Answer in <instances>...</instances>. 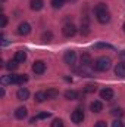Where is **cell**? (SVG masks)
<instances>
[{
    "mask_svg": "<svg viewBox=\"0 0 125 127\" xmlns=\"http://www.w3.org/2000/svg\"><path fill=\"white\" fill-rule=\"evenodd\" d=\"M112 65L110 58H106V56H102V58H97L93 62V68L99 72H103V71H107Z\"/></svg>",
    "mask_w": 125,
    "mask_h": 127,
    "instance_id": "1",
    "label": "cell"
},
{
    "mask_svg": "<svg viewBox=\"0 0 125 127\" xmlns=\"http://www.w3.org/2000/svg\"><path fill=\"white\" fill-rule=\"evenodd\" d=\"M71 120H72L74 124H81L83 120H84V111H83L81 108H77L75 111H72V114H71Z\"/></svg>",
    "mask_w": 125,
    "mask_h": 127,
    "instance_id": "2",
    "label": "cell"
},
{
    "mask_svg": "<svg viewBox=\"0 0 125 127\" xmlns=\"http://www.w3.org/2000/svg\"><path fill=\"white\" fill-rule=\"evenodd\" d=\"M63 61H65L66 65L72 66L74 64L77 62V53H75L74 50H66V52H65V55H63Z\"/></svg>",
    "mask_w": 125,
    "mask_h": 127,
    "instance_id": "3",
    "label": "cell"
},
{
    "mask_svg": "<svg viewBox=\"0 0 125 127\" xmlns=\"http://www.w3.org/2000/svg\"><path fill=\"white\" fill-rule=\"evenodd\" d=\"M62 32L65 37H74L77 34V27L74 24H65L62 28Z\"/></svg>",
    "mask_w": 125,
    "mask_h": 127,
    "instance_id": "4",
    "label": "cell"
},
{
    "mask_svg": "<svg viewBox=\"0 0 125 127\" xmlns=\"http://www.w3.org/2000/svg\"><path fill=\"white\" fill-rule=\"evenodd\" d=\"M16 32H18L19 35H28V34L31 32V25H30L28 22H22V24H19Z\"/></svg>",
    "mask_w": 125,
    "mask_h": 127,
    "instance_id": "5",
    "label": "cell"
},
{
    "mask_svg": "<svg viewBox=\"0 0 125 127\" xmlns=\"http://www.w3.org/2000/svg\"><path fill=\"white\" fill-rule=\"evenodd\" d=\"M32 71L35 74H43L46 71V64L43 62V61H35V62L32 64Z\"/></svg>",
    "mask_w": 125,
    "mask_h": 127,
    "instance_id": "6",
    "label": "cell"
},
{
    "mask_svg": "<svg viewBox=\"0 0 125 127\" xmlns=\"http://www.w3.org/2000/svg\"><path fill=\"white\" fill-rule=\"evenodd\" d=\"M96 16H97V21H99L100 24H107V22L110 21V13H109V10L100 12V13H97Z\"/></svg>",
    "mask_w": 125,
    "mask_h": 127,
    "instance_id": "7",
    "label": "cell"
},
{
    "mask_svg": "<svg viewBox=\"0 0 125 127\" xmlns=\"http://www.w3.org/2000/svg\"><path fill=\"white\" fill-rule=\"evenodd\" d=\"M25 81H28V75H27V74L12 75V84H24Z\"/></svg>",
    "mask_w": 125,
    "mask_h": 127,
    "instance_id": "8",
    "label": "cell"
},
{
    "mask_svg": "<svg viewBox=\"0 0 125 127\" xmlns=\"http://www.w3.org/2000/svg\"><path fill=\"white\" fill-rule=\"evenodd\" d=\"M115 75L119 78H125V62H119L115 65Z\"/></svg>",
    "mask_w": 125,
    "mask_h": 127,
    "instance_id": "9",
    "label": "cell"
},
{
    "mask_svg": "<svg viewBox=\"0 0 125 127\" xmlns=\"http://www.w3.org/2000/svg\"><path fill=\"white\" fill-rule=\"evenodd\" d=\"M93 65V59H91V55L90 53H83L81 55V66H91Z\"/></svg>",
    "mask_w": 125,
    "mask_h": 127,
    "instance_id": "10",
    "label": "cell"
},
{
    "mask_svg": "<svg viewBox=\"0 0 125 127\" xmlns=\"http://www.w3.org/2000/svg\"><path fill=\"white\" fill-rule=\"evenodd\" d=\"M16 97H18L19 100H25V99H28V97H30V90H28L27 87H21V89H18V92H16Z\"/></svg>",
    "mask_w": 125,
    "mask_h": 127,
    "instance_id": "11",
    "label": "cell"
},
{
    "mask_svg": "<svg viewBox=\"0 0 125 127\" xmlns=\"http://www.w3.org/2000/svg\"><path fill=\"white\" fill-rule=\"evenodd\" d=\"M100 97H102V99H104V100H112V99H113V90H112V89H109V87H106V89L100 90Z\"/></svg>",
    "mask_w": 125,
    "mask_h": 127,
    "instance_id": "12",
    "label": "cell"
},
{
    "mask_svg": "<svg viewBox=\"0 0 125 127\" xmlns=\"http://www.w3.org/2000/svg\"><path fill=\"white\" fill-rule=\"evenodd\" d=\"M15 61L18 64H24L27 61V52H25V50H18V52L15 53Z\"/></svg>",
    "mask_w": 125,
    "mask_h": 127,
    "instance_id": "13",
    "label": "cell"
},
{
    "mask_svg": "<svg viewBox=\"0 0 125 127\" xmlns=\"http://www.w3.org/2000/svg\"><path fill=\"white\" fill-rule=\"evenodd\" d=\"M27 115H28V111H27V108H25V106H19V108L15 111V117H16V118H19V120H24Z\"/></svg>",
    "mask_w": 125,
    "mask_h": 127,
    "instance_id": "14",
    "label": "cell"
},
{
    "mask_svg": "<svg viewBox=\"0 0 125 127\" xmlns=\"http://www.w3.org/2000/svg\"><path fill=\"white\" fill-rule=\"evenodd\" d=\"M81 34H83V35L90 34V25H88V18H87V16H84V19H83V22H81Z\"/></svg>",
    "mask_w": 125,
    "mask_h": 127,
    "instance_id": "15",
    "label": "cell"
},
{
    "mask_svg": "<svg viewBox=\"0 0 125 127\" xmlns=\"http://www.w3.org/2000/svg\"><path fill=\"white\" fill-rule=\"evenodd\" d=\"M30 6H31L32 10H41L43 6H44V1L43 0H31L30 1Z\"/></svg>",
    "mask_w": 125,
    "mask_h": 127,
    "instance_id": "16",
    "label": "cell"
},
{
    "mask_svg": "<svg viewBox=\"0 0 125 127\" xmlns=\"http://www.w3.org/2000/svg\"><path fill=\"white\" fill-rule=\"evenodd\" d=\"M90 109H91L93 112H96V114H97V112H100V111L103 109V103H102L100 100H94V102H91V103H90Z\"/></svg>",
    "mask_w": 125,
    "mask_h": 127,
    "instance_id": "17",
    "label": "cell"
},
{
    "mask_svg": "<svg viewBox=\"0 0 125 127\" xmlns=\"http://www.w3.org/2000/svg\"><path fill=\"white\" fill-rule=\"evenodd\" d=\"M46 96H47V99H55V97H58L59 96V90H56V89H47L46 90Z\"/></svg>",
    "mask_w": 125,
    "mask_h": 127,
    "instance_id": "18",
    "label": "cell"
},
{
    "mask_svg": "<svg viewBox=\"0 0 125 127\" xmlns=\"http://www.w3.org/2000/svg\"><path fill=\"white\" fill-rule=\"evenodd\" d=\"M63 96H65L68 100H75V99L78 97V93H77L75 90H66V92L63 93Z\"/></svg>",
    "mask_w": 125,
    "mask_h": 127,
    "instance_id": "19",
    "label": "cell"
},
{
    "mask_svg": "<svg viewBox=\"0 0 125 127\" xmlns=\"http://www.w3.org/2000/svg\"><path fill=\"white\" fill-rule=\"evenodd\" d=\"M104 10H107V6H106L104 3H99V4L94 6V13H96V15L100 13V12H104Z\"/></svg>",
    "mask_w": 125,
    "mask_h": 127,
    "instance_id": "20",
    "label": "cell"
},
{
    "mask_svg": "<svg viewBox=\"0 0 125 127\" xmlns=\"http://www.w3.org/2000/svg\"><path fill=\"white\" fill-rule=\"evenodd\" d=\"M46 99H47L46 92H37V93H35V100H37V102H40V103H41V102H44Z\"/></svg>",
    "mask_w": 125,
    "mask_h": 127,
    "instance_id": "21",
    "label": "cell"
},
{
    "mask_svg": "<svg viewBox=\"0 0 125 127\" xmlns=\"http://www.w3.org/2000/svg\"><path fill=\"white\" fill-rule=\"evenodd\" d=\"M94 49H113V46L109 43H96Z\"/></svg>",
    "mask_w": 125,
    "mask_h": 127,
    "instance_id": "22",
    "label": "cell"
},
{
    "mask_svg": "<svg viewBox=\"0 0 125 127\" xmlns=\"http://www.w3.org/2000/svg\"><path fill=\"white\" fill-rule=\"evenodd\" d=\"M6 68L9 69V71H15L16 68H18V62L13 59V61H9V62L6 64Z\"/></svg>",
    "mask_w": 125,
    "mask_h": 127,
    "instance_id": "23",
    "label": "cell"
},
{
    "mask_svg": "<svg viewBox=\"0 0 125 127\" xmlns=\"http://www.w3.org/2000/svg\"><path fill=\"white\" fill-rule=\"evenodd\" d=\"M52 32L50 31H46V32H43V35H41V40L44 41V43H49V41H52Z\"/></svg>",
    "mask_w": 125,
    "mask_h": 127,
    "instance_id": "24",
    "label": "cell"
},
{
    "mask_svg": "<svg viewBox=\"0 0 125 127\" xmlns=\"http://www.w3.org/2000/svg\"><path fill=\"white\" fill-rule=\"evenodd\" d=\"M50 3H52L53 9H61L63 6V3H65V0H52Z\"/></svg>",
    "mask_w": 125,
    "mask_h": 127,
    "instance_id": "25",
    "label": "cell"
},
{
    "mask_svg": "<svg viewBox=\"0 0 125 127\" xmlns=\"http://www.w3.org/2000/svg\"><path fill=\"white\" fill-rule=\"evenodd\" d=\"M0 81H1L3 86H6V84H12V75H3Z\"/></svg>",
    "mask_w": 125,
    "mask_h": 127,
    "instance_id": "26",
    "label": "cell"
},
{
    "mask_svg": "<svg viewBox=\"0 0 125 127\" xmlns=\"http://www.w3.org/2000/svg\"><path fill=\"white\" fill-rule=\"evenodd\" d=\"M84 90H85V93H93V92H96V84H87Z\"/></svg>",
    "mask_w": 125,
    "mask_h": 127,
    "instance_id": "27",
    "label": "cell"
},
{
    "mask_svg": "<svg viewBox=\"0 0 125 127\" xmlns=\"http://www.w3.org/2000/svg\"><path fill=\"white\" fill-rule=\"evenodd\" d=\"M52 127H63V121L61 118H55L52 123Z\"/></svg>",
    "mask_w": 125,
    "mask_h": 127,
    "instance_id": "28",
    "label": "cell"
},
{
    "mask_svg": "<svg viewBox=\"0 0 125 127\" xmlns=\"http://www.w3.org/2000/svg\"><path fill=\"white\" fill-rule=\"evenodd\" d=\"M112 114H113L115 117H122V115H124V111H122L121 108H115V109L112 111Z\"/></svg>",
    "mask_w": 125,
    "mask_h": 127,
    "instance_id": "29",
    "label": "cell"
},
{
    "mask_svg": "<svg viewBox=\"0 0 125 127\" xmlns=\"http://www.w3.org/2000/svg\"><path fill=\"white\" fill-rule=\"evenodd\" d=\"M49 117H50V114H49V112H40V114L37 115V118H38V120H44V118H49Z\"/></svg>",
    "mask_w": 125,
    "mask_h": 127,
    "instance_id": "30",
    "label": "cell"
},
{
    "mask_svg": "<svg viewBox=\"0 0 125 127\" xmlns=\"http://www.w3.org/2000/svg\"><path fill=\"white\" fill-rule=\"evenodd\" d=\"M112 127H124V123H122L121 120H115V121L112 123Z\"/></svg>",
    "mask_w": 125,
    "mask_h": 127,
    "instance_id": "31",
    "label": "cell"
},
{
    "mask_svg": "<svg viewBox=\"0 0 125 127\" xmlns=\"http://www.w3.org/2000/svg\"><path fill=\"white\" fill-rule=\"evenodd\" d=\"M0 19H1V24H0V25H1V28H3V27H6V24H7V18H6L4 15H1V16H0Z\"/></svg>",
    "mask_w": 125,
    "mask_h": 127,
    "instance_id": "32",
    "label": "cell"
},
{
    "mask_svg": "<svg viewBox=\"0 0 125 127\" xmlns=\"http://www.w3.org/2000/svg\"><path fill=\"white\" fill-rule=\"evenodd\" d=\"M94 127H107V124H106L104 121H97V123L94 124Z\"/></svg>",
    "mask_w": 125,
    "mask_h": 127,
    "instance_id": "33",
    "label": "cell"
},
{
    "mask_svg": "<svg viewBox=\"0 0 125 127\" xmlns=\"http://www.w3.org/2000/svg\"><path fill=\"white\" fill-rule=\"evenodd\" d=\"M119 58H121V62H125V50L119 52Z\"/></svg>",
    "mask_w": 125,
    "mask_h": 127,
    "instance_id": "34",
    "label": "cell"
},
{
    "mask_svg": "<svg viewBox=\"0 0 125 127\" xmlns=\"http://www.w3.org/2000/svg\"><path fill=\"white\" fill-rule=\"evenodd\" d=\"M65 1H75V0H65Z\"/></svg>",
    "mask_w": 125,
    "mask_h": 127,
    "instance_id": "35",
    "label": "cell"
},
{
    "mask_svg": "<svg viewBox=\"0 0 125 127\" xmlns=\"http://www.w3.org/2000/svg\"><path fill=\"white\" fill-rule=\"evenodd\" d=\"M124 31H125V22H124Z\"/></svg>",
    "mask_w": 125,
    "mask_h": 127,
    "instance_id": "36",
    "label": "cell"
},
{
    "mask_svg": "<svg viewBox=\"0 0 125 127\" xmlns=\"http://www.w3.org/2000/svg\"><path fill=\"white\" fill-rule=\"evenodd\" d=\"M1 1H6V0H1Z\"/></svg>",
    "mask_w": 125,
    "mask_h": 127,
    "instance_id": "37",
    "label": "cell"
}]
</instances>
